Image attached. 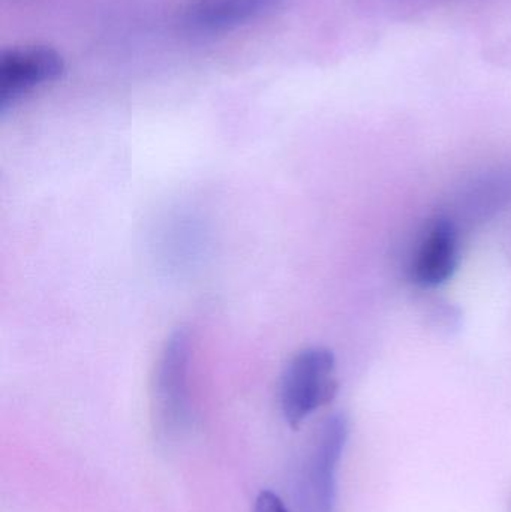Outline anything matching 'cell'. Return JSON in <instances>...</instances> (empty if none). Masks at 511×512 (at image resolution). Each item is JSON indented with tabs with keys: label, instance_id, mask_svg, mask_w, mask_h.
<instances>
[{
	"label": "cell",
	"instance_id": "cell-1",
	"mask_svg": "<svg viewBox=\"0 0 511 512\" xmlns=\"http://www.w3.org/2000/svg\"><path fill=\"white\" fill-rule=\"evenodd\" d=\"M336 361L332 351L320 346L303 349L288 364L281 381V411L291 429L329 405L338 393Z\"/></svg>",
	"mask_w": 511,
	"mask_h": 512
},
{
	"label": "cell",
	"instance_id": "cell-3",
	"mask_svg": "<svg viewBox=\"0 0 511 512\" xmlns=\"http://www.w3.org/2000/svg\"><path fill=\"white\" fill-rule=\"evenodd\" d=\"M348 438L342 414L327 418L300 469L297 502L300 512H335L336 472Z\"/></svg>",
	"mask_w": 511,
	"mask_h": 512
},
{
	"label": "cell",
	"instance_id": "cell-4",
	"mask_svg": "<svg viewBox=\"0 0 511 512\" xmlns=\"http://www.w3.org/2000/svg\"><path fill=\"white\" fill-rule=\"evenodd\" d=\"M62 54L48 45H21L0 56V114H5L24 96L65 74Z\"/></svg>",
	"mask_w": 511,
	"mask_h": 512
},
{
	"label": "cell",
	"instance_id": "cell-7",
	"mask_svg": "<svg viewBox=\"0 0 511 512\" xmlns=\"http://www.w3.org/2000/svg\"><path fill=\"white\" fill-rule=\"evenodd\" d=\"M255 512H290L276 493L263 490L255 501Z\"/></svg>",
	"mask_w": 511,
	"mask_h": 512
},
{
	"label": "cell",
	"instance_id": "cell-6",
	"mask_svg": "<svg viewBox=\"0 0 511 512\" xmlns=\"http://www.w3.org/2000/svg\"><path fill=\"white\" fill-rule=\"evenodd\" d=\"M459 261V236L455 224L437 218L426 227L411 259L410 274L423 288L443 285L455 273Z\"/></svg>",
	"mask_w": 511,
	"mask_h": 512
},
{
	"label": "cell",
	"instance_id": "cell-2",
	"mask_svg": "<svg viewBox=\"0 0 511 512\" xmlns=\"http://www.w3.org/2000/svg\"><path fill=\"white\" fill-rule=\"evenodd\" d=\"M191 340L185 328L174 331L162 349L152 388L153 423L165 438L179 436L191 421L188 369Z\"/></svg>",
	"mask_w": 511,
	"mask_h": 512
},
{
	"label": "cell",
	"instance_id": "cell-5",
	"mask_svg": "<svg viewBox=\"0 0 511 512\" xmlns=\"http://www.w3.org/2000/svg\"><path fill=\"white\" fill-rule=\"evenodd\" d=\"M287 0H188L180 11L183 32L213 36L231 32L278 11Z\"/></svg>",
	"mask_w": 511,
	"mask_h": 512
}]
</instances>
